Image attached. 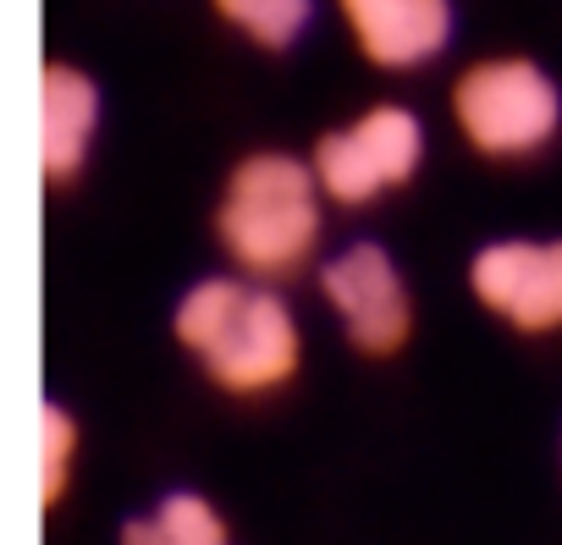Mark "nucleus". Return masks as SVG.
I'll return each mask as SVG.
<instances>
[{"instance_id": "nucleus-1", "label": "nucleus", "mask_w": 562, "mask_h": 545, "mask_svg": "<svg viewBox=\"0 0 562 545\" xmlns=\"http://www.w3.org/2000/svg\"><path fill=\"white\" fill-rule=\"evenodd\" d=\"M177 342L199 359L210 386L232 397L281 391L304 364V331L270 282L254 276H210L188 287L171 315Z\"/></svg>"}, {"instance_id": "nucleus-3", "label": "nucleus", "mask_w": 562, "mask_h": 545, "mask_svg": "<svg viewBox=\"0 0 562 545\" xmlns=\"http://www.w3.org/2000/svg\"><path fill=\"white\" fill-rule=\"evenodd\" d=\"M452 122L474 155L529 160L562 133V89L529 56H485L458 72Z\"/></svg>"}, {"instance_id": "nucleus-6", "label": "nucleus", "mask_w": 562, "mask_h": 545, "mask_svg": "<svg viewBox=\"0 0 562 545\" xmlns=\"http://www.w3.org/2000/svg\"><path fill=\"white\" fill-rule=\"evenodd\" d=\"M469 293L518 337L562 331V237H502L469 259Z\"/></svg>"}, {"instance_id": "nucleus-7", "label": "nucleus", "mask_w": 562, "mask_h": 545, "mask_svg": "<svg viewBox=\"0 0 562 545\" xmlns=\"http://www.w3.org/2000/svg\"><path fill=\"white\" fill-rule=\"evenodd\" d=\"M337 18L381 72H419L452 45V0H337Z\"/></svg>"}, {"instance_id": "nucleus-4", "label": "nucleus", "mask_w": 562, "mask_h": 545, "mask_svg": "<svg viewBox=\"0 0 562 545\" xmlns=\"http://www.w3.org/2000/svg\"><path fill=\"white\" fill-rule=\"evenodd\" d=\"M310 166L321 193L342 209H364L392 188H408L425 166V127L408 105H370L348 127L315 138Z\"/></svg>"}, {"instance_id": "nucleus-11", "label": "nucleus", "mask_w": 562, "mask_h": 545, "mask_svg": "<svg viewBox=\"0 0 562 545\" xmlns=\"http://www.w3.org/2000/svg\"><path fill=\"white\" fill-rule=\"evenodd\" d=\"M40 430H45V463H40V501L45 507H61V496H67V485H72V457H78V424H72V413L67 408H45V419H40Z\"/></svg>"}, {"instance_id": "nucleus-5", "label": "nucleus", "mask_w": 562, "mask_h": 545, "mask_svg": "<svg viewBox=\"0 0 562 545\" xmlns=\"http://www.w3.org/2000/svg\"><path fill=\"white\" fill-rule=\"evenodd\" d=\"M321 298L364 359H392L414 337V298L403 264L381 242H348L321 264Z\"/></svg>"}, {"instance_id": "nucleus-2", "label": "nucleus", "mask_w": 562, "mask_h": 545, "mask_svg": "<svg viewBox=\"0 0 562 545\" xmlns=\"http://www.w3.org/2000/svg\"><path fill=\"white\" fill-rule=\"evenodd\" d=\"M321 177L310 160L288 149H254L226 171L215 204V237L237 276L254 282H288L310 270L321 248Z\"/></svg>"}, {"instance_id": "nucleus-10", "label": "nucleus", "mask_w": 562, "mask_h": 545, "mask_svg": "<svg viewBox=\"0 0 562 545\" xmlns=\"http://www.w3.org/2000/svg\"><path fill=\"white\" fill-rule=\"evenodd\" d=\"M155 523L166 534V545H232L226 518L199 496V490H177L155 507Z\"/></svg>"}, {"instance_id": "nucleus-8", "label": "nucleus", "mask_w": 562, "mask_h": 545, "mask_svg": "<svg viewBox=\"0 0 562 545\" xmlns=\"http://www.w3.org/2000/svg\"><path fill=\"white\" fill-rule=\"evenodd\" d=\"M100 133V89L72 61H45L40 72V177L50 188H72L89 166Z\"/></svg>"}, {"instance_id": "nucleus-9", "label": "nucleus", "mask_w": 562, "mask_h": 545, "mask_svg": "<svg viewBox=\"0 0 562 545\" xmlns=\"http://www.w3.org/2000/svg\"><path fill=\"white\" fill-rule=\"evenodd\" d=\"M210 7L232 34L259 50H293L315 23V0H210Z\"/></svg>"}]
</instances>
